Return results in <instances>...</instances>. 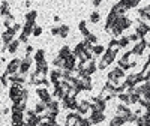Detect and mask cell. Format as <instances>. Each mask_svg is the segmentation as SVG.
Masks as SVG:
<instances>
[{"mask_svg":"<svg viewBox=\"0 0 150 126\" xmlns=\"http://www.w3.org/2000/svg\"><path fill=\"white\" fill-rule=\"evenodd\" d=\"M21 98H23V101H27V99H29V90H27V89H24V87H23Z\"/></svg>","mask_w":150,"mask_h":126,"instance_id":"48","label":"cell"},{"mask_svg":"<svg viewBox=\"0 0 150 126\" xmlns=\"http://www.w3.org/2000/svg\"><path fill=\"white\" fill-rule=\"evenodd\" d=\"M30 5H32V0H24V6H26V8H30Z\"/></svg>","mask_w":150,"mask_h":126,"instance_id":"53","label":"cell"},{"mask_svg":"<svg viewBox=\"0 0 150 126\" xmlns=\"http://www.w3.org/2000/svg\"><path fill=\"white\" fill-rule=\"evenodd\" d=\"M21 92H23V86L12 84L11 87H9V99H11L12 102H20V101H23Z\"/></svg>","mask_w":150,"mask_h":126,"instance_id":"1","label":"cell"},{"mask_svg":"<svg viewBox=\"0 0 150 126\" xmlns=\"http://www.w3.org/2000/svg\"><path fill=\"white\" fill-rule=\"evenodd\" d=\"M2 17L5 18L6 15H9L11 12H9V3H8V0H2Z\"/></svg>","mask_w":150,"mask_h":126,"instance_id":"33","label":"cell"},{"mask_svg":"<svg viewBox=\"0 0 150 126\" xmlns=\"http://www.w3.org/2000/svg\"><path fill=\"white\" fill-rule=\"evenodd\" d=\"M101 3H102V0H93V6H95V8H98Z\"/></svg>","mask_w":150,"mask_h":126,"instance_id":"52","label":"cell"},{"mask_svg":"<svg viewBox=\"0 0 150 126\" xmlns=\"http://www.w3.org/2000/svg\"><path fill=\"white\" fill-rule=\"evenodd\" d=\"M89 20H90V23H93V24H98V23L101 21V12H99V11H93L92 14H90Z\"/></svg>","mask_w":150,"mask_h":126,"instance_id":"32","label":"cell"},{"mask_svg":"<svg viewBox=\"0 0 150 126\" xmlns=\"http://www.w3.org/2000/svg\"><path fill=\"white\" fill-rule=\"evenodd\" d=\"M78 113H80L81 116H86L87 113L90 111V101H87V99H83V101H80V105H78Z\"/></svg>","mask_w":150,"mask_h":126,"instance_id":"13","label":"cell"},{"mask_svg":"<svg viewBox=\"0 0 150 126\" xmlns=\"http://www.w3.org/2000/svg\"><path fill=\"white\" fill-rule=\"evenodd\" d=\"M71 54H72V50H71L69 45H63V47H60V50H59V56L63 57V59L69 57Z\"/></svg>","mask_w":150,"mask_h":126,"instance_id":"25","label":"cell"},{"mask_svg":"<svg viewBox=\"0 0 150 126\" xmlns=\"http://www.w3.org/2000/svg\"><path fill=\"white\" fill-rule=\"evenodd\" d=\"M50 33H51V36H59V35H60V27H59V26H57V27H51Z\"/></svg>","mask_w":150,"mask_h":126,"instance_id":"46","label":"cell"},{"mask_svg":"<svg viewBox=\"0 0 150 126\" xmlns=\"http://www.w3.org/2000/svg\"><path fill=\"white\" fill-rule=\"evenodd\" d=\"M107 51V48L104 47V45H101V44H96L95 47H93V54H95V57H99V56H104V53Z\"/></svg>","mask_w":150,"mask_h":126,"instance_id":"29","label":"cell"},{"mask_svg":"<svg viewBox=\"0 0 150 126\" xmlns=\"http://www.w3.org/2000/svg\"><path fill=\"white\" fill-rule=\"evenodd\" d=\"M129 95H131V104H138L140 102L141 95H138L137 92H132V93H129Z\"/></svg>","mask_w":150,"mask_h":126,"instance_id":"39","label":"cell"},{"mask_svg":"<svg viewBox=\"0 0 150 126\" xmlns=\"http://www.w3.org/2000/svg\"><path fill=\"white\" fill-rule=\"evenodd\" d=\"M20 65H21V59H12V60L8 63V68H6V74L8 75H14V74H18L20 72Z\"/></svg>","mask_w":150,"mask_h":126,"instance_id":"5","label":"cell"},{"mask_svg":"<svg viewBox=\"0 0 150 126\" xmlns=\"http://www.w3.org/2000/svg\"><path fill=\"white\" fill-rule=\"evenodd\" d=\"M12 111H21V113H26L27 111V104H26V101H20V102H14L11 107Z\"/></svg>","mask_w":150,"mask_h":126,"instance_id":"19","label":"cell"},{"mask_svg":"<svg viewBox=\"0 0 150 126\" xmlns=\"http://www.w3.org/2000/svg\"><path fill=\"white\" fill-rule=\"evenodd\" d=\"M117 53H119V51H116V50H111V48H107V51L104 53L102 59H104V60H105L108 65H111V63L114 62V59H116V56H117Z\"/></svg>","mask_w":150,"mask_h":126,"instance_id":"12","label":"cell"},{"mask_svg":"<svg viewBox=\"0 0 150 126\" xmlns=\"http://www.w3.org/2000/svg\"><path fill=\"white\" fill-rule=\"evenodd\" d=\"M146 48H149V42L146 41L144 38H143L140 42H137V44L134 45V48H132L131 51H132V54H135V56H141L143 53H144Z\"/></svg>","mask_w":150,"mask_h":126,"instance_id":"7","label":"cell"},{"mask_svg":"<svg viewBox=\"0 0 150 126\" xmlns=\"http://www.w3.org/2000/svg\"><path fill=\"white\" fill-rule=\"evenodd\" d=\"M20 39H14L11 44H9V47H8V51L11 53V54H15V53L18 51V47H20Z\"/></svg>","mask_w":150,"mask_h":126,"instance_id":"30","label":"cell"},{"mask_svg":"<svg viewBox=\"0 0 150 126\" xmlns=\"http://www.w3.org/2000/svg\"><path fill=\"white\" fill-rule=\"evenodd\" d=\"M117 98H119V101H120L122 104L131 105V95H129L128 92H123V93H119V95H117Z\"/></svg>","mask_w":150,"mask_h":126,"instance_id":"26","label":"cell"},{"mask_svg":"<svg viewBox=\"0 0 150 126\" xmlns=\"http://www.w3.org/2000/svg\"><path fill=\"white\" fill-rule=\"evenodd\" d=\"M83 80V84H84V92H92L93 90V83H92V75H87L81 78Z\"/></svg>","mask_w":150,"mask_h":126,"instance_id":"22","label":"cell"},{"mask_svg":"<svg viewBox=\"0 0 150 126\" xmlns=\"http://www.w3.org/2000/svg\"><path fill=\"white\" fill-rule=\"evenodd\" d=\"M78 29H80L81 35H83L84 38H87V36L90 35V30L87 29V21H86V20H81V21L78 23Z\"/></svg>","mask_w":150,"mask_h":126,"instance_id":"23","label":"cell"},{"mask_svg":"<svg viewBox=\"0 0 150 126\" xmlns=\"http://www.w3.org/2000/svg\"><path fill=\"white\" fill-rule=\"evenodd\" d=\"M36 96L39 98V101H42V102H50V101H53V95L50 93V90L48 87H44V86H39V87H36Z\"/></svg>","mask_w":150,"mask_h":126,"instance_id":"2","label":"cell"},{"mask_svg":"<svg viewBox=\"0 0 150 126\" xmlns=\"http://www.w3.org/2000/svg\"><path fill=\"white\" fill-rule=\"evenodd\" d=\"M26 23H32V24H36V18H38V11H27L26 12Z\"/></svg>","mask_w":150,"mask_h":126,"instance_id":"21","label":"cell"},{"mask_svg":"<svg viewBox=\"0 0 150 126\" xmlns=\"http://www.w3.org/2000/svg\"><path fill=\"white\" fill-rule=\"evenodd\" d=\"M51 63H53V66H54V68H60V69H63V65H65V59L63 57H60V56H56L54 59H53V62H51Z\"/></svg>","mask_w":150,"mask_h":126,"instance_id":"31","label":"cell"},{"mask_svg":"<svg viewBox=\"0 0 150 126\" xmlns=\"http://www.w3.org/2000/svg\"><path fill=\"white\" fill-rule=\"evenodd\" d=\"M98 71V63H96V59L95 60H90L86 63V74L87 75H93L95 72Z\"/></svg>","mask_w":150,"mask_h":126,"instance_id":"18","label":"cell"},{"mask_svg":"<svg viewBox=\"0 0 150 126\" xmlns=\"http://www.w3.org/2000/svg\"><path fill=\"white\" fill-rule=\"evenodd\" d=\"M122 3L125 5V6H126V9L129 11V9H134L140 2H138V0H122Z\"/></svg>","mask_w":150,"mask_h":126,"instance_id":"34","label":"cell"},{"mask_svg":"<svg viewBox=\"0 0 150 126\" xmlns=\"http://www.w3.org/2000/svg\"><path fill=\"white\" fill-rule=\"evenodd\" d=\"M135 32L138 33V35L141 38H146V35L150 32V26L146 23V21H143V20H137V26H135Z\"/></svg>","mask_w":150,"mask_h":126,"instance_id":"6","label":"cell"},{"mask_svg":"<svg viewBox=\"0 0 150 126\" xmlns=\"http://www.w3.org/2000/svg\"><path fill=\"white\" fill-rule=\"evenodd\" d=\"M39 75L42 77H48L50 75V68H48V63L47 60L45 62H41V63H36V69H35Z\"/></svg>","mask_w":150,"mask_h":126,"instance_id":"10","label":"cell"},{"mask_svg":"<svg viewBox=\"0 0 150 126\" xmlns=\"http://www.w3.org/2000/svg\"><path fill=\"white\" fill-rule=\"evenodd\" d=\"M86 51V47H84V42L81 41V42H78L75 47H74V50H72V54H75L77 57L80 56V54H83V53Z\"/></svg>","mask_w":150,"mask_h":126,"instance_id":"28","label":"cell"},{"mask_svg":"<svg viewBox=\"0 0 150 126\" xmlns=\"http://www.w3.org/2000/svg\"><path fill=\"white\" fill-rule=\"evenodd\" d=\"M126 11H128V9H126V6L122 3V0H120L119 3H116V5L113 6V8H111V12H114V14H117L119 17H123V15L126 14Z\"/></svg>","mask_w":150,"mask_h":126,"instance_id":"16","label":"cell"},{"mask_svg":"<svg viewBox=\"0 0 150 126\" xmlns=\"http://www.w3.org/2000/svg\"><path fill=\"white\" fill-rule=\"evenodd\" d=\"M24 114H26V120H30V119H33V117L38 116V113L35 111V108H33V110H29V108H27V111H26Z\"/></svg>","mask_w":150,"mask_h":126,"instance_id":"38","label":"cell"},{"mask_svg":"<svg viewBox=\"0 0 150 126\" xmlns=\"http://www.w3.org/2000/svg\"><path fill=\"white\" fill-rule=\"evenodd\" d=\"M129 44H131V39H129V36H125V35H123L122 38H119V45H120V48L128 47Z\"/></svg>","mask_w":150,"mask_h":126,"instance_id":"37","label":"cell"},{"mask_svg":"<svg viewBox=\"0 0 150 126\" xmlns=\"http://www.w3.org/2000/svg\"><path fill=\"white\" fill-rule=\"evenodd\" d=\"M125 123H126V119L123 116H119V114H116L111 120H110V126H123Z\"/></svg>","mask_w":150,"mask_h":126,"instance_id":"20","label":"cell"},{"mask_svg":"<svg viewBox=\"0 0 150 126\" xmlns=\"http://www.w3.org/2000/svg\"><path fill=\"white\" fill-rule=\"evenodd\" d=\"M53 20H54L56 23H60V17H59V15H54V18H53Z\"/></svg>","mask_w":150,"mask_h":126,"instance_id":"54","label":"cell"},{"mask_svg":"<svg viewBox=\"0 0 150 126\" xmlns=\"http://www.w3.org/2000/svg\"><path fill=\"white\" fill-rule=\"evenodd\" d=\"M78 105H80V102L77 101V98L71 99V104H69V110H71V111H77V110H78Z\"/></svg>","mask_w":150,"mask_h":126,"instance_id":"40","label":"cell"},{"mask_svg":"<svg viewBox=\"0 0 150 126\" xmlns=\"http://www.w3.org/2000/svg\"><path fill=\"white\" fill-rule=\"evenodd\" d=\"M26 122V114L21 111H12V119H11V123L12 126H21Z\"/></svg>","mask_w":150,"mask_h":126,"instance_id":"8","label":"cell"},{"mask_svg":"<svg viewBox=\"0 0 150 126\" xmlns=\"http://www.w3.org/2000/svg\"><path fill=\"white\" fill-rule=\"evenodd\" d=\"M108 80L110 81H120V80L125 78V69H122L120 66H116L113 71L108 72Z\"/></svg>","mask_w":150,"mask_h":126,"instance_id":"3","label":"cell"},{"mask_svg":"<svg viewBox=\"0 0 150 126\" xmlns=\"http://www.w3.org/2000/svg\"><path fill=\"white\" fill-rule=\"evenodd\" d=\"M80 126H92V122H90V119L83 117V120L80 122Z\"/></svg>","mask_w":150,"mask_h":126,"instance_id":"47","label":"cell"},{"mask_svg":"<svg viewBox=\"0 0 150 126\" xmlns=\"http://www.w3.org/2000/svg\"><path fill=\"white\" fill-rule=\"evenodd\" d=\"M108 48H111V50H116V51H120L122 48H120V45H119V39L113 38L111 41L108 42Z\"/></svg>","mask_w":150,"mask_h":126,"instance_id":"36","label":"cell"},{"mask_svg":"<svg viewBox=\"0 0 150 126\" xmlns=\"http://www.w3.org/2000/svg\"><path fill=\"white\" fill-rule=\"evenodd\" d=\"M15 33H17V32H15L14 29H12V27H11V29H6V30L2 33V44H3L2 47H6V48L9 47V44H11L12 41H14Z\"/></svg>","mask_w":150,"mask_h":126,"instance_id":"4","label":"cell"},{"mask_svg":"<svg viewBox=\"0 0 150 126\" xmlns=\"http://www.w3.org/2000/svg\"><path fill=\"white\" fill-rule=\"evenodd\" d=\"M129 39H131V42H135V44H137V42H140L143 38H141V36H140L137 32H134L132 35H129Z\"/></svg>","mask_w":150,"mask_h":126,"instance_id":"42","label":"cell"},{"mask_svg":"<svg viewBox=\"0 0 150 126\" xmlns=\"http://www.w3.org/2000/svg\"><path fill=\"white\" fill-rule=\"evenodd\" d=\"M33 53V47L32 45H26V54H32Z\"/></svg>","mask_w":150,"mask_h":126,"instance_id":"50","label":"cell"},{"mask_svg":"<svg viewBox=\"0 0 150 126\" xmlns=\"http://www.w3.org/2000/svg\"><path fill=\"white\" fill-rule=\"evenodd\" d=\"M59 27H60V35H59V36L63 38V39L68 38V35H69V26L68 24H60Z\"/></svg>","mask_w":150,"mask_h":126,"instance_id":"35","label":"cell"},{"mask_svg":"<svg viewBox=\"0 0 150 126\" xmlns=\"http://www.w3.org/2000/svg\"><path fill=\"white\" fill-rule=\"evenodd\" d=\"M131 126H137V125H131Z\"/></svg>","mask_w":150,"mask_h":126,"instance_id":"55","label":"cell"},{"mask_svg":"<svg viewBox=\"0 0 150 126\" xmlns=\"http://www.w3.org/2000/svg\"><path fill=\"white\" fill-rule=\"evenodd\" d=\"M89 119H90V122H92V125H99L105 120V114H104L102 111H92Z\"/></svg>","mask_w":150,"mask_h":126,"instance_id":"9","label":"cell"},{"mask_svg":"<svg viewBox=\"0 0 150 126\" xmlns=\"http://www.w3.org/2000/svg\"><path fill=\"white\" fill-rule=\"evenodd\" d=\"M108 66H110V65L101 57V59H99V63H98V69H99V71H104V69H107Z\"/></svg>","mask_w":150,"mask_h":126,"instance_id":"43","label":"cell"},{"mask_svg":"<svg viewBox=\"0 0 150 126\" xmlns=\"http://www.w3.org/2000/svg\"><path fill=\"white\" fill-rule=\"evenodd\" d=\"M47 102H42V101H39L35 104V111L38 113V114H44L45 111H47Z\"/></svg>","mask_w":150,"mask_h":126,"instance_id":"27","label":"cell"},{"mask_svg":"<svg viewBox=\"0 0 150 126\" xmlns=\"http://www.w3.org/2000/svg\"><path fill=\"white\" fill-rule=\"evenodd\" d=\"M41 35H42V27L36 24V26H35V29H33V36L38 38V36H41Z\"/></svg>","mask_w":150,"mask_h":126,"instance_id":"45","label":"cell"},{"mask_svg":"<svg viewBox=\"0 0 150 126\" xmlns=\"http://www.w3.org/2000/svg\"><path fill=\"white\" fill-rule=\"evenodd\" d=\"M9 81L12 84H18V86H23L26 83V75L24 74H14V75H9Z\"/></svg>","mask_w":150,"mask_h":126,"instance_id":"15","label":"cell"},{"mask_svg":"<svg viewBox=\"0 0 150 126\" xmlns=\"http://www.w3.org/2000/svg\"><path fill=\"white\" fill-rule=\"evenodd\" d=\"M131 113H134V111L129 108V105H126V104H119V105H117V108H116V114L123 116V117L129 116Z\"/></svg>","mask_w":150,"mask_h":126,"instance_id":"11","label":"cell"},{"mask_svg":"<svg viewBox=\"0 0 150 126\" xmlns=\"http://www.w3.org/2000/svg\"><path fill=\"white\" fill-rule=\"evenodd\" d=\"M9 111H11V110H9L8 107H5V108L2 110V114H3V116H6V114H9Z\"/></svg>","mask_w":150,"mask_h":126,"instance_id":"51","label":"cell"},{"mask_svg":"<svg viewBox=\"0 0 150 126\" xmlns=\"http://www.w3.org/2000/svg\"><path fill=\"white\" fill-rule=\"evenodd\" d=\"M47 108H48L50 113H57V114H59V111H60V101H57V99L50 101L47 104Z\"/></svg>","mask_w":150,"mask_h":126,"instance_id":"17","label":"cell"},{"mask_svg":"<svg viewBox=\"0 0 150 126\" xmlns=\"http://www.w3.org/2000/svg\"><path fill=\"white\" fill-rule=\"evenodd\" d=\"M8 77H9V75L5 72V74L2 75V78H0V81H2V86H3V87H6V86L9 84V80H8Z\"/></svg>","mask_w":150,"mask_h":126,"instance_id":"44","label":"cell"},{"mask_svg":"<svg viewBox=\"0 0 150 126\" xmlns=\"http://www.w3.org/2000/svg\"><path fill=\"white\" fill-rule=\"evenodd\" d=\"M33 59H35V62H36V63L45 62V50H44V48H39V50H36V51H35V56H33Z\"/></svg>","mask_w":150,"mask_h":126,"instance_id":"24","label":"cell"},{"mask_svg":"<svg viewBox=\"0 0 150 126\" xmlns=\"http://www.w3.org/2000/svg\"><path fill=\"white\" fill-rule=\"evenodd\" d=\"M117 26H119V27L125 32L126 29H129L132 26V20L131 18H128L126 15H123V17H120L119 18V23H117Z\"/></svg>","mask_w":150,"mask_h":126,"instance_id":"14","label":"cell"},{"mask_svg":"<svg viewBox=\"0 0 150 126\" xmlns=\"http://www.w3.org/2000/svg\"><path fill=\"white\" fill-rule=\"evenodd\" d=\"M12 29H14L15 32H20V30H23V26L20 24V23H14V26H12Z\"/></svg>","mask_w":150,"mask_h":126,"instance_id":"49","label":"cell"},{"mask_svg":"<svg viewBox=\"0 0 150 126\" xmlns=\"http://www.w3.org/2000/svg\"><path fill=\"white\" fill-rule=\"evenodd\" d=\"M84 39H87V41H89L90 44H93V45L98 44V36L95 35V33H92V32H90V35H89L87 38H84Z\"/></svg>","mask_w":150,"mask_h":126,"instance_id":"41","label":"cell"}]
</instances>
